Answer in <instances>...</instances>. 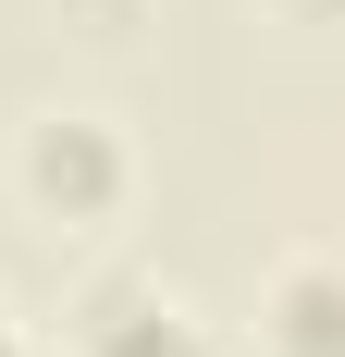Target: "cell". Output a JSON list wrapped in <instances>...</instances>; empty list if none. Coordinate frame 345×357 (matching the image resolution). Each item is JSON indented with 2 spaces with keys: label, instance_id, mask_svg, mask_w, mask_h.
<instances>
[{
  "label": "cell",
  "instance_id": "1",
  "mask_svg": "<svg viewBox=\"0 0 345 357\" xmlns=\"http://www.w3.org/2000/svg\"><path fill=\"white\" fill-rule=\"evenodd\" d=\"M0 185H13V210L37 222V234H111V222L136 210V136L111 123L99 99H50L13 123V148H0Z\"/></svg>",
  "mask_w": 345,
  "mask_h": 357
},
{
  "label": "cell",
  "instance_id": "3",
  "mask_svg": "<svg viewBox=\"0 0 345 357\" xmlns=\"http://www.w3.org/2000/svg\"><path fill=\"white\" fill-rule=\"evenodd\" d=\"M259 357H345V247H284L259 271Z\"/></svg>",
  "mask_w": 345,
  "mask_h": 357
},
{
  "label": "cell",
  "instance_id": "4",
  "mask_svg": "<svg viewBox=\"0 0 345 357\" xmlns=\"http://www.w3.org/2000/svg\"><path fill=\"white\" fill-rule=\"evenodd\" d=\"M50 25H62L74 50H99V62H124V50H148V25H161V0H50Z\"/></svg>",
  "mask_w": 345,
  "mask_h": 357
},
{
  "label": "cell",
  "instance_id": "6",
  "mask_svg": "<svg viewBox=\"0 0 345 357\" xmlns=\"http://www.w3.org/2000/svg\"><path fill=\"white\" fill-rule=\"evenodd\" d=\"M0 357H37V333L13 321V296H0Z\"/></svg>",
  "mask_w": 345,
  "mask_h": 357
},
{
  "label": "cell",
  "instance_id": "5",
  "mask_svg": "<svg viewBox=\"0 0 345 357\" xmlns=\"http://www.w3.org/2000/svg\"><path fill=\"white\" fill-rule=\"evenodd\" d=\"M272 25H345V0H259Z\"/></svg>",
  "mask_w": 345,
  "mask_h": 357
},
{
  "label": "cell",
  "instance_id": "2",
  "mask_svg": "<svg viewBox=\"0 0 345 357\" xmlns=\"http://www.w3.org/2000/svg\"><path fill=\"white\" fill-rule=\"evenodd\" d=\"M62 345L74 357H222V333L161 284V271H87L62 308Z\"/></svg>",
  "mask_w": 345,
  "mask_h": 357
}]
</instances>
